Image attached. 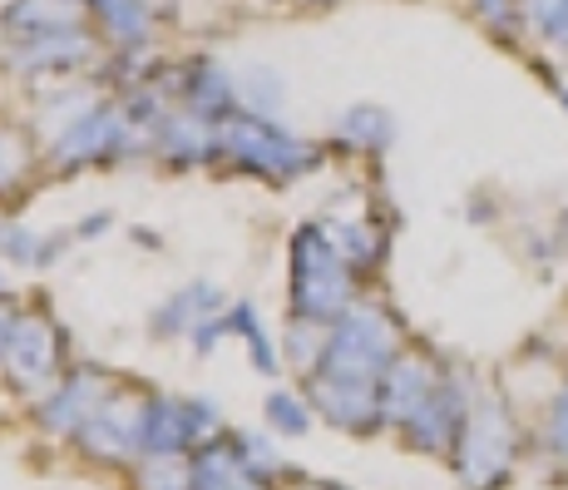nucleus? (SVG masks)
I'll return each instance as SVG.
<instances>
[{"instance_id": "1", "label": "nucleus", "mask_w": 568, "mask_h": 490, "mask_svg": "<svg viewBox=\"0 0 568 490\" xmlns=\"http://www.w3.org/2000/svg\"><path fill=\"white\" fill-rule=\"evenodd\" d=\"M217 159H227L233 169L253 173V179L267 183H292L302 173L322 169V144H307V139L287 134L277 119L253 114V109H237L217 124Z\"/></svg>"}, {"instance_id": "2", "label": "nucleus", "mask_w": 568, "mask_h": 490, "mask_svg": "<svg viewBox=\"0 0 568 490\" xmlns=\"http://www.w3.org/2000/svg\"><path fill=\"white\" fill-rule=\"evenodd\" d=\"M356 302V268L342 258L332 228L302 223L292 233V318L332 327Z\"/></svg>"}, {"instance_id": "3", "label": "nucleus", "mask_w": 568, "mask_h": 490, "mask_svg": "<svg viewBox=\"0 0 568 490\" xmlns=\"http://www.w3.org/2000/svg\"><path fill=\"white\" fill-rule=\"evenodd\" d=\"M396 357H400V322L390 318V308H381V302L356 298L352 308H346L342 318L332 322L326 362L316 367V372L381 381Z\"/></svg>"}, {"instance_id": "4", "label": "nucleus", "mask_w": 568, "mask_h": 490, "mask_svg": "<svg viewBox=\"0 0 568 490\" xmlns=\"http://www.w3.org/2000/svg\"><path fill=\"white\" fill-rule=\"evenodd\" d=\"M144 149V129L124 114V104H94L84 119H74L64 134L50 139V169L74 173L84 163H114Z\"/></svg>"}, {"instance_id": "5", "label": "nucleus", "mask_w": 568, "mask_h": 490, "mask_svg": "<svg viewBox=\"0 0 568 490\" xmlns=\"http://www.w3.org/2000/svg\"><path fill=\"white\" fill-rule=\"evenodd\" d=\"M94 60H100V36H94L90 26L30 30V36L16 30L10 50L0 54V64H6L10 74H30V80H40V74H74Z\"/></svg>"}, {"instance_id": "6", "label": "nucleus", "mask_w": 568, "mask_h": 490, "mask_svg": "<svg viewBox=\"0 0 568 490\" xmlns=\"http://www.w3.org/2000/svg\"><path fill=\"white\" fill-rule=\"evenodd\" d=\"M217 427L213 401L203 397H149L144 401V427H139V446L144 456H183L199 451L203 436Z\"/></svg>"}, {"instance_id": "7", "label": "nucleus", "mask_w": 568, "mask_h": 490, "mask_svg": "<svg viewBox=\"0 0 568 490\" xmlns=\"http://www.w3.org/2000/svg\"><path fill=\"white\" fill-rule=\"evenodd\" d=\"M60 362H64V332L54 327L45 312H20L16 322V337L6 347V372L20 391H45L54 377H60Z\"/></svg>"}, {"instance_id": "8", "label": "nucleus", "mask_w": 568, "mask_h": 490, "mask_svg": "<svg viewBox=\"0 0 568 490\" xmlns=\"http://www.w3.org/2000/svg\"><path fill=\"white\" fill-rule=\"evenodd\" d=\"M307 401L322 411L326 421H332V427H342V431H371V427H381V381L312 372Z\"/></svg>"}, {"instance_id": "9", "label": "nucleus", "mask_w": 568, "mask_h": 490, "mask_svg": "<svg viewBox=\"0 0 568 490\" xmlns=\"http://www.w3.org/2000/svg\"><path fill=\"white\" fill-rule=\"evenodd\" d=\"M144 401L149 397H109L100 411L80 427L74 441L94 456V461H129L139 446V427H144Z\"/></svg>"}, {"instance_id": "10", "label": "nucleus", "mask_w": 568, "mask_h": 490, "mask_svg": "<svg viewBox=\"0 0 568 490\" xmlns=\"http://www.w3.org/2000/svg\"><path fill=\"white\" fill-rule=\"evenodd\" d=\"M109 397H114V381H109L100 367H80V372H70V381H60V387L40 401V421H45L54 436H80V427Z\"/></svg>"}, {"instance_id": "11", "label": "nucleus", "mask_w": 568, "mask_h": 490, "mask_svg": "<svg viewBox=\"0 0 568 490\" xmlns=\"http://www.w3.org/2000/svg\"><path fill=\"white\" fill-rule=\"evenodd\" d=\"M173 90H179L183 109L213 119V124H223L227 114H237V109H243V90H237V80L223 70V64H213V60H189L179 70V80H173Z\"/></svg>"}, {"instance_id": "12", "label": "nucleus", "mask_w": 568, "mask_h": 490, "mask_svg": "<svg viewBox=\"0 0 568 490\" xmlns=\"http://www.w3.org/2000/svg\"><path fill=\"white\" fill-rule=\"evenodd\" d=\"M154 149L169 163H179V169L207 163V159H217V124L193 114V109H169L163 124L154 129Z\"/></svg>"}, {"instance_id": "13", "label": "nucleus", "mask_w": 568, "mask_h": 490, "mask_svg": "<svg viewBox=\"0 0 568 490\" xmlns=\"http://www.w3.org/2000/svg\"><path fill=\"white\" fill-rule=\"evenodd\" d=\"M430 391H435L430 362H420V357H396V362L386 367V377H381V421L406 427L410 411L420 407Z\"/></svg>"}, {"instance_id": "14", "label": "nucleus", "mask_w": 568, "mask_h": 490, "mask_svg": "<svg viewBox=\"0 0 568 490\" xmlns=\"http://www.w3.org/2000/svg\"><path fill=\"white\" fill-rule=\"evenodd\" d=\"M223 312V292L213 288V282H203V278H193L189 288H179L169 302L154 312V337H189L199 322L207 318H217Z\"/></svg>"}, {"instance_id": "15", "label": "nucleus", "mask_w": 568, "mask_h": 490, "mask_svg": "<svg viewBox=\"0 0 568 490\" xmlns=\"http://www.w3.org/2000/svg\"><path fill=\"white\" fill-rule=\"evenodd\" d=\"M193 490H262V481L243 466L233 436H213L193 456Z\"/></svg>"}, {"instance_id": "16", "label": "nucleus", "mask_w": 568, "mask_h": 490, "mask_svg": "<svg viewBox=\"0 0 568 490\" xmlns=\"http://www.w3.org/2000/svg\"><path fill=\"white\" fill-rule=\"evenodd\" d=\"M90 16L104 26L109 46L119 50H144L154 40V6L149 0H90Z\"/></svg>"}, {"instance_id": "17", "label": "nucleus", "mask_w": 568, "mask_h": 490, "mask_svg": "<svg viewBox=\"0 0 568 490\" xmlns=\"http://www.w3.org/2000/svg\"><path fill=\"white\" fill-rule=\"evenodd\" d=\"M390 139H396V119L381 104H352L336 119V144L346 154H386Z\"/></svg>"}, {"instance_id": "18", "label": "nucleus", "mask_w": 568, "mask_h": 490, "mask_svg": "<svg viewBox=\"0 0 568 490\" xmlns=\"http://www.w3.org/2000/svg\"><path fill=\"white\" fill-rule=\"evenodd\" d=\"M6 30H70V26H90V0H10L6 6Z\"/></svg>"}, {"instance_id": "19", "label": "nucleus", "mask_w": 568, "mask_h": 490, "mask_svg": "<svg viewBox=\"0 0 568 490\" xmlns=\"http://www.w3.org/2000/svg\"><path fill=\"white\" fill-rule=\"evenodd\" d=\"M455 421H460V411H455V391L445 387V381H435L430 397L410 411L406 431H410L415 446H425V451H445L450 436H455Z\"/></svg>"}, {"instance_id": "20", "label": "nucleus", "mask_w": 568, "mask_h": 490, "mask_svg": "<svg viewBox=\"0 0 568 490\" xmlns=\"http://www.w3.org/2000/svg\"><path fill=\"white\" fill-rule=\"evenodd\" d=\"M70 238H74V233L40 238V233H30V228L0 223V258H10V263H20V268H50L54 258H60V248L70 243Z\"/></svg>"}, {"instance_id": "21", "label": "nucleus", "mask_w": 568, "mask_h": 490, "mask_svg": "<svg viewBox=\"0 0 568 490\" xmlns=\"http://www.w3.org/2000/svg\"><path fill=\"white\" fill-rule=\"evenodd\" d=\"M223 322H227V332L247 342V352H253V367H257V372H267V377L277 372V347H272V337H267V327H262L253 302H233V308H223Z\"/></svg>"}, {"instance_id": "22", "label": "nucleus", "mask_w": 568, "mask_h": 490, "mask_svg": "<svg viewBox=\"0 0 568 490\" xmlns=\"http://www.w3.org/2000/svg\"><path fill=\"white\" fill-rule=\"evenodd\" d=\"M332 238H336V248H342V258L352 263L356 272H371L386 258V233H381L376 223H366V218H352V223H342V228H332Z\"/></svg>"}, {"instance_id": "23", "label": "nucleus", "mask_w": 568, "mask_h": 490, "mask_svg": "<svg viewBox=\"0 0 568 490\" xmlns=\"http://www.w3.org/2000/svg\"><path fill=\"white\" fill-rule=\"evenodd\" d=\"M36 169V139L20 124H0V193H10Z\"/></svg>"}, {"instance_id": "24", "label": "nucleus", "mask_w": 568, "mask_h": 490, "mask_svg": "<svg viewBox=\"0 0 568 490\" xmlns=\"http://www.w3.org/2000/svg\"><path fill=\"white\" fill-rule=\"evenodd\" d=\"M326 342H332V327H326V322L292 318V327H287V357L302 367V372H316V367L326 362Z\"/></svg>"}, {"instance_id": "25", "label": "nucleus", "mask_w": 568, "mask_h": 490, "mask_svg": "<svg viewBox=\"0 0 568 490\" xmlns=\"http://www.w3.org/2000/svg\"><path fill=\"white\" fill-rule=\"evenodd\" d=\"M262 411H267V427L277 436H307L312 427V407L302 397H292V391H272Z\"/></svg>"}, {"instance_id": "26", "label": "nucleus", "mask_w": 568, "mask_h": 490, "mask_svg": "<svg viewBox=\"0 0 568 490\" xmlns=\"http://www.w3.org/2000/svg\"><path fill=\"white\" fill-rule=\"evenodd\" d=\"M237 90H243V109L267 114V119H277L282 100H287V90H282V80L272 70H253L247 80H237Z\"/></svg>"}, {"instance_id": "27", "label": "nucleus", "mask_w": 568, "mask_h": 490, "mask_svg": "<svg viewBox=\"0 0 568 490\" xmlns=\"http://www.w3.org/2000/svg\"><path fill=\"white\" fill-rule=\"evenodd\" d=\"M139 490H193V466H183L179 456H149Z\"/></svg>"}, {"instance_id": "28", "label": "nucleus", "mask_w": 568, "mask_h": 490, "mask_svg": "<svg viewBox=\"0 0 568 490\" xmlns=\"http://www.w3.org/2000/svg\"><path fill=\"white\" fill-rule=\"evenodd\" d=\"M564 10H568V0H519V26L529 30L534 40L549 46V36H554V26L564 20Z\"/></svg>"}, {"instance_id": "29", "label": "nucleus", "mask_w": 568, "mask_h": 490, "mask_svg": "<svg viewBox=\"0 0 568 490\" xmlns=\"http://www.w3.org/2000/svg\"><path fill=\"white\" fill-rule=\"evenodd\" d=\"M233 441H237V456H243V466L253 471V481L267 486L272 476L282 471V461H277V451H272L262 436H247V431H233Z\"/></svg>"}, {"instance_id": "30", "label": "nucleus", "mask_w": 568, "mask_h": 490, "mask_svg": "<svg viewBox=\"0 0 568 490\" xmlns=\"http://www.w3.org/2000/svg\"><path fill=\"white\" fill-rule=\"evenodd\" d=\"M475 6V16L485 20L495 36H519V0H469Z\"/></svg>"}, {"instance_id": "31", "label": "nucleus", "mask_w": 568, "mask_h": 490, "mask_svg": "<svg viewBox=\"0 0 568 490\" xmlns=\"http://www.w3.org/2000/svg\"><path fill=\"white\" fill-rule=\"evenodd\" d=\"M217 337H227V322H223V312H217V318H207V322H199V327H193V332H189V342H193V347H199V352L207 357V352H213V347H217Z\"/></svg>"}, {"instance_id": "32", "label": "nucleus", "mask_w": 568, "mask_h": 490, "mask_svg": "<svg viewBox=\"0 0 568 490\" xmlns=\"http://www.w3.org/2000/svg\"><path fill=\"white\" fill-rule=\"evenodd\" d=\"M16 322H20V308L0 292V362H6V347H10V337H16Z\"/></svg>"}, {"instance_id": "33", "label": "nucleus", "mask_w": 568, "mask_h": 490, "mask_svg": "<svg viewBox=\"0 0 568 490\" xmlns=\"http://www.w3.org/2000/svg\"><path fill=\"white\" fill-rule=\"evenodd\" d=\"M109 223H114V218H109V213H90L80 228H74V238H94V233H104Z\"/></svg>"}, {"instance_id": "34", "label": "nucleus", "mask_w": 568, "mask_h": 490, "mask_svg": "<svg viewBox=\"0 0 568 490\" xmlns=\"http://www.w3.org/2000/svg\"><path fill=\"white\" fill-rule=\"evenodd\" d=\"M554 436H559V446H568V391L559 397V407H554Z\"/></svg>"}, {"instance_id": "35", "label": "nucleus", "mask_w": 568, "mask_h": 490, "mask_svg": "<svg viewBox=\"0 0 568 490\" xmlns=\"http://www.w3.org/2000/svg\"><path fill=\"white\" fill-rule=\"evenodd\" d=\"M549 50L568 54V10H564V20H559V26H554V36H549Z\"/></svg>"}, {"instance_id": "36", "label": "nucleus", "mask_w": 568, "mask_h": 490, "mask_svg": "<svg viewBox=\"0 0 568 490\" xmlns=\"http://www.w3.org/2000/svg\"><path fill=\"white\" fill-rule=\"evenodd\" d=\"M559 104L568 109V84H559Z\"/></svg>"}, {"instance_id": "37", "label": "nucleus", "mask_w": 568, "mask_h": 490, "mask_svg": "<svg viewBox=\"0 0 568 490\" xmlns=\"http://www.w3.org/2000/svg\"><path fill=\"white\" fill-rule=\"evenodd\" d=\"M302 6H336V0H302Z\"/></svg>"}]
</instances>
